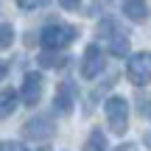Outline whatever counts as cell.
Listing matches in <instances>:
<instances>
[{
    "label": "cell",
    "instance_id": "obj_2",
    "mask_svg": "<svg viewBox=\"0 0 151 151\" xmlns=\"http://www.w3.org/2000/svg\"><path fill=\"white\" fill-rule=\"evenodd\" d=\"M98 39L106 42V50L112 56H129V34L118 25L115 20H101L98 22Z\"/></svg>",
    "mask_w": 151,
    "mask_h": 151
},
{
    "label": "cell",
    "instance_id": "obj_13",
    "mask_svg": "<svg viewBox=\"0 0 151 151\" xmlns=\"http://www.w3.org/2000/svg\"><path fill=\"white\" fill-rule=\"evenodd\" d=\"M112 84H115V76H109V78H106V84H101V87H98V90L92 92L90 98H87V106H84V115H90L92 109H95V104H98V101H101V98H104V92H106V90H109V87H112Z\"/></svg>",
    "mask_w": 151,
    "mask_h": 151
},
{
    "label": "cell",
    "instance_id": "obj_8",
    "mask_svg": "<svg viewBox=\"0 0 151 151\" xmlns=\"http://www.w3.org/2000/svg\"><path fill=\"white\" fill-rule=\"evenodd\" d=\"M73 104H76V84H73V81H59L56 95H53V109L62 112V115H70L73 112Z\"/></svg>",
    "mask_w": 151,
    "mask_h": 151
},
{
    "label": "cell",
    "instance_id": "obj_15",
    "mask_svg": "<svg viewBox=\"0 0 151 151\" xmlns=\"http://www.w3.org/2000/svg\"><path fill=\"white\" fill-rule=\"evenodd\" d=\"M0 151H28V148L17 140H0Z\"/></svg>",
    "mask_w": 151,
    "mask_h": 151
},
{
    "label": "cell",
    "instance_id": "obj_16",
    "mask_svg": "<svg viewBox=\"0 0 151 151\" xmlns=\"http://www.w3.org/2000/svg\"><path fill=\"white\" fill-rule=\"evenodd\" d=\"M39 6H45V0H20L17 9L20 11H34V9H39Z\"/></svg>",
    "mask_w": 151,
    "mask_h": 151
},
{
    "label": "cell",
    "instance_id": "obj_1",
    "mask_svg": "<svg viewBox=\"0 0 151 151\" xmlns=\"http://www.w3.org/2000/svg\"><path fill=\"white\" fill-rule=\"evenodd\" d=\"M76 37H78V28L67 25V22H50V25H45L42 31H39V42H42V48L45 50H56V53H62V48L73 45Z\"/></svg>",
    "mask_w": 151,
    "mask_h": 151
},
{
    "label": "cell",
    "instance_id": "obj_10",
    "mask_svg": "<svg viewBox=\"0 0 151 151\" xmlns=\"http://www.w3.org/2000/svg\"><path fill=\"white\" fill-rule=\"evenodd\" d=\"M123 14L129 17L132 22H146L148 20V6L140 3V0H126L123 3Z\"/></svg>",
    "mask_w": 151,
    "mask_h": 151
},
{
    "label": "cell",
    "instance_id": "obj_11",
    "mask_svg": "<svg viewBox=\"0 0 151 151\" xmlns=\"http://www.w3.org/2000/svg\"><path fill=\"white\" fill-rule=\"evenodd\" d=\"M17 98L20 95H17L14 90H0V120L9 118V115L17 109Z\"/></svg>",
    "mask_w": 151,
    "mask_h": 151
},
{
    "label": "cell",
    "instance_id": "obj_19",
    "mask_svg": "<svg viewBox=\"0 0 151 151\" xmlns=\"http://www.w3.org/2000/svg\"><path fill=\"white\" fill-rule=\"evenodd\" d=\"M143 115L151 120V101H143Z\"/></svg>",
    "mask_w": 151,
    "mask_h": 151
},
{
    "label": "cell",
    "instance_id": "obj_21",
    "mask_svg": "<svg viewBox=\"0 0 151 151\" xmlns=\"http://www.w3.org/2000/svg\"><path fill=\"white\" fill-rule=\"evenodd\" d=\"M146 146L151 148V132H148V134H146Z\"/></svg>",
    "mask_w": 151,
    "mask_h": 151
},
{
    "label": "cell",
    "instance_id": "obj_5",
    "mask_svg": "<svg viewBox=\"0 0 151 151\" xmlns=\"http://www.w3.org/2000/svg\"><path fill=\"white\" fill-rule=\"evenodd\" d=\"M53 134H56V123H53L50 115H37V118H31L22 126V137H28V140H34V143H45Z\"/></svg>",
    "mask_w": 151,
    "mask_h": 151
},
{
    "label": "cell",
    "instance_id": "obj_12",
    "mask_svg": "<svg viewBox=\"0 0 151 151\" xmlns=\"http://www.w3.org/2000/svg\"><path fill=\"white\" fill-rule=\"evenodd\" d=\"M84 151H106V134H104V129L90 132V137L84 143Z\"/></svg>",
    "mask_w": 151,
    "mask_h": 151
},
{
    "label": "cell",
    "instance_id": "obj_20",
    "mask_svg": "<svg viewBox=\"0 0 151 151\" xmlns=\"http://www.w3.org/2000/svg\"><path fill=\"white\" fill-rule=\"evenodd\" d=\"M6 73H9V67H6V65H3V62H0V81H3V78H6Z\"/></svg>",
    "mask_w": 151,
    "mask_h": 151
},
{
    "label": "cell",
    "instance_id": "obj_17",
    "mask_svg": "<svg viewBox=\"0 0 151 151\" xmlns=\"http://www.w3.org/2000/svg\"><path fill=\"white\" fill-rule=\"evenodd\" d=\"M62 9H70V11H76V9H81V3H76V0H65V3H62Z\"/></svg>",
    "mask_w": 151,
    "mask_h": 151
},
{
    "label": "cell",
    "instance_id": "obj_22",
    "mask_svg": "<svg viewBox=\"0 0 151 151\" xmlns=\"http://www.w3.org/2000/svg\"><path fill=\"white\" fill-rule=\"evenodd\" d=\"M39 151H45V148H39Z\"/></svg>",
    "mask_w": 151,
    "mask_h": 151
},
{
    "label": "cell",
    "instance_id": "obj_6",
    "mask_svg": "<svg viewBox=\"0 0 151 151\" xmlns=\"http://www.w3.org/2000/svg\"><path fill=\"white\" fill-rule=\"evenodd\" d=\"M104 67H106V56L101 53V48H98V45L84 48V56H81V76H84L87 81H92V78H98V76L104 73Z\"/></svg>",
    "mask_w": 151,
    "mask_h": 151
},
{
    "label": "cell",
    "instance_id": "obj_18",
    "mask_svg": "<svg viewBox=\"0 0 151 151\" xmlns=\"http://www.w3.org/2000/svg\"><path fill=\"white\" fill-rule=\"evenodd\" d=\"M115 151H137V146H134V143H120Z\"/></svg>",
    "mask_w": 151,
    "mask_h": 151
},
{
    "label": "cell",
    "instance_id": "obj_4",
    "mask_svg": "<svg viewBox=\"0 0 151 151\" xmlns=\"http://www.w3.org/2000/svg\"><path fill=\"white\" fill-rule=\"evenodd\" d=\"M126 76L134 87H146L151 81V50H140V53L129 56V65H126Z\"/></svg>",
    "mask_w": 151,
    "mask_h": 151
},
{
    "label": "cell",
    "instance_id": "obj_9",
    "mask_svg": "<svg viewBox=\"0 0 151 151\" xmlns=\"http://www.w3.org/2000/svg\"><path fill=\"white\" fill-rule=\"evenodd\" d=\"M67 62H70V56L65 53H56V50H45V53L37 56V65L45 67V70H56V67H67Z\"/></svg>",
    "mask_w": 151,
    "mask_h": 151
},
{
    "label": "cell",
    "instance_id": "obj_14",
    "mask_svg": "<svg viewBox=\"0 0 151 151\" xmlns=\"http://www.w3.org/2000/svg\"><path fill=\"white\" fill-rule=\"evenodd\" d=\"M11 42H14V28H11L9 22H3V25H0V50L11 48Z\"/></svg>",
    "mask_w": 151,
    "mask_h": 151
},
{
    "label": "cell",
    "instance_id": "obj_3",
    "mask_svg": "<svg viewBox=\"0 0 151 151\" xmlns=\"http://www.w3.org/2000/svg\"><path fill=\"white\" fill-rule=\"evenodd\" d=\"M104 112H106V123L112 134H126L129 129V101L123 95H112L104 101Z\"/></svg>",
    "mask_w": 151,
    "mask_h": 151
},
{
    "label": "cell",
    "instance_id": "obj_7",
    "mask_svg": "<svg viewBox=\"0 0 151 151\" xmlns=\"http://www.w3.org/2000/svg\"><path fill=\"white\" fill-rule=\"evenodd\" d=\"M42 90H45V78L42 73H25V78H22V87H20V101L25 104V106H34V104H39V98H42Z\"/></svg>",
    "mask_w": 151,
    "mask_h": 151
}]
</instances>
